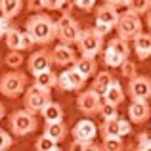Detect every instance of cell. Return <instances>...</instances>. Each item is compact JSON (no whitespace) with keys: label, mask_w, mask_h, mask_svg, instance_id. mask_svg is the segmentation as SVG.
<instances>
[{"label":"cell","mask_w":151,"mask_h":151,"mask_svg":"<svg viewBox=\"0 0 151 151\" xmlns=\"http://www.w3.org/2000/svg\"><path fill=\"white\" fill-rule=\"evenodd\" d=\"M151 119V105L147 100H132L128 105V121L134 124H142Z\"/></svg>","instance_id":"cell-14"},{"label":"cell","mask_w":151,"mask_h":151,"mask_svg":"<svg viewBox=\"0 0 151 151\" xmlns=\"http://www.w3.org/2000/svg\"><path fill=\"white\" fill-rule=\"evenodd\" d=\"M132 46H134V52L140 59H147L151 58V35L149 33H140L132 38Z\"/></svg>","instance_id":"cell-17"},{"label":"cell","mask_w":151,"mask_h":151,"mask_svg":"<svg viewBox=\"0 0 151 151\" xmlns=\"http://www.w3.org/2000/svg\"><path fill=\"white\" fill-rule=\"evenodd\" d=\"M113 82V75L109 71H100V73L94 75V82H92V88L96 90L98 94H103L107 90V86Z\"/></svg>","instance_id":"cell-24"},{"label":"cell","mask_w":151,"mask_h":151,"mask_svg":"<svg viewBox=\"0 0 151 151\" xmlns=\"http://www.w3.org/2000/svg\"><path fill=\"white\" fill-rule=\"evenodd\" d=\"M124 88H122V84L119 81H115L113 78V82H111L109 86H107V90L101 94V98H103V101H107V103H113V105H121L122 101H124Z\"/></svg>","instance_id":"cell-19"},{"label":"cell","mask_w":151,"mask_h":151,"mask_svg":"<svg viewBox=\"0 0 151 151\" xmlns=\"http://www.w3.org/2000/svg\"><path fill=\"white\" fill-rule=\"evenodd\" d=\"M52 67H54V58H52V52L46 48L33 52L29 55V59H27V69L33 75L40 73V71H48Z\"/></svg>","instance_id":"cell-13"},{"label":"cell","mask_w":151,"mask_h":151,"mask_svg":"<svg viewBox=\"0 0 151 151\" xmlns=\"http://www.w3.org/2000/svg\"><path fill=\"white\" fill-rule=\"evenodd\" d=\"M25 96H23V105H25V109H29L31 113H40L42 111V107L46 105L50 100H52V96H50V92L48 90H42V88H38V86H29V88H25Z\"/></svg>","instance_id":"cell-10"},{"label":"cell","mask_w":151,"mask_h":151,"mask_svg":"<svg viewBox=\"0 0 151 151\" xmlns=\"http://www.w3.org/2000/svg\"><path fill=\"white\" fill-rule=\"evenodd\" d=\"M21 10H23V0H0V14L10 19L17 17Z\"/></svg>","instance_id":"cell-23"},{"label":"cell","mask_w":151,"mask_h":151,"mask_svg":"<svg viewBox=\"0 0 151 151\" xmlns=\"http://www.w3.org/2000/svg\"><path fill=\"white\" fill-rule=\"evenodd\" d=\"M6 115V109H4V105H2V101H0V121H2V117Z\"/></svg>","instance_id":"cell-43"},{"label":"cell","mask_w":151,"mask_h":151,"mask_svg":"<svg viewBox=\"0 0 151 151\" xmlns=\"http://www.w3.org/2000/svg\"><path fill=\"white\" fill-rule=\"evenodd\" d=\"M37 44L33 38V35L29 33V31H25V33H21V52L23 50H33V46Z\"/></svg>","instance_id":"cell-34"},{"label":"cell","mask_w":151,"mask_h":151,"mask_svg":"<svg viewBox=\"0 0 151 151\" xmlns=\"http://www.w3.org/2000/svg\"><path fill=\"white\" fill-rule=\"evenodd\" d=\"M103 44H105V42H103V35L96 29V27L82 29L81 37H78V40H77L81 55H92V58H96V55L103 50Z\"/></svg>","instance_id":"cell-4"},{"label":"cell","mask_w":151,"mask_h":151,"mask_svg":"<svg viewBox=\"0 0 151 151\" xmlns=\"http://www.w3.org/2000/svg\"><path fill=\"white\" fill-rule=\"evenodd\" d=\"M52 58H54V65H58V67H69V65H73V63H75L77 54H75V50L71 48L69 44L61 42V44H58L54 50H52Z\"/></svg>","instance_id":"cell-16"},{"label":"cell","mask_w":151,"mask_h":151,"mask_svg":"<svg viewBox=\"0 0 151 151\" xmlns=\"http://www.w3.org/2000/svg\"><path fill=\"white\" fill-rule=\"evenodd\" d=\"M81 31V25L71 17V14H61V17L55 21V38H59V42L77 44Z\"/></svg>","instance_id":"cell-6"},{"label":"cell","mask_w":151,"mask_h":151,"mask_svg":"<svg viewBox=\"0 0 151 151\" xmlns=\"http://www.w3.org/2000/svg\"><path fill=\"white\" fill-rule=\"evenodd\" d=\"M73 67L84 78H90V77H94V75L98 73L96 58H92V55H81V58H77V59H75V63H73Z\"/></svg>","instance_id":"cell-18"},{"label":"cell","mask_w":151,"mask_h":151,"mask_svg":"<svg viewBox=\"0 0 151 151\" xmlns=\"http://www.w3.org/2000/svg\"><path fill=\"white\" fill-rule=\"evenodd\" d=\"M119 15L121 14H119L117 6L103 2L100 8H96V25L94 27L105 37V35H109L111 31L115 29V25H117V21H119Z\"/></svg>","instance_id":"cell-7"},{"label":"cell","mask_w":151,"mask_h":151,"mask_svg":"<svg viewBox=\"0 0 151 151\" xmlns=\"http://www.w3.org/2000/svg\"><path fill=\"white\" fill-rule=\"evenodd\" d=\"M12 23H10V17H6V15H0V40H2L4 37H6V33L12 29Z\"/></svg>","instance_id":"cell-37"},{"label":"cell","mask_w":151,"mask_h":151,"mask_svg":"<svg viewBox=\"0 0 151 151\" xmlns=\"http://www.w3.org/2000/svg\"><path fill=\"white\" fill-rule=\"evenodd\" d=\"M69 149H71V151H81V149H101V145H96V144H94V140H92V142L75 140L73 144L69 145Z\"/></svg>","instance_id":"cell-33"},{"label":"cell","mask_w":151,"mask_h":151,"mask_svg":"<svg viewBox=\"0 0 151 151\" xmlns=\"http://www.w3.org/2000/svg\"><path fill=\"white\" fill-rule=\"evenodd\" d=\"M25 88H27V75L21 71H10V73L2 75V78H0V92H2V96L10 98V100L21 96Z\"/></svg>","instance_id":"cell-5"},{"label":"cell","mask_w":151,"mask_h":151,"mask_svg":"<svg viewBox=\"0 0 151 151\" xmlns=\"http://www.w3.org/2000/svg\"><path fill=\"white\" fill-rule=\"evenodd\" d=\"M101 103H103L101 94H98L94 88L82 90L77 98V109L81 111L82 115H86V117H94V115L100 113Z\"/></svg>","instance_id":"cell-9"},{"label":"cell","mask_w":151,"mask_h":151,"mask_svg":"<svg viewBox=\"0 0 151 151\" xmlns=\"http://www.w3.org/2000/svg\"><path fill=\"white\" fill-rule=\"evenodd\" d=\"M126 10L132 12V14H147V12L151 10V0H126Z\"/></svg>","instance_id":"cell-26"},{"label":"cell","mask_w":151,"mask_h":151,"mask_svg":"<svg viewBox=\"0 0 151 151\" xmlns=\"http://www.w3.org/2000/svg\"><path fill=\"white\" fill-rule=\"evenodd\" d=\"M111 136H121V122H119V117H115V119H103L101 138H111Z\"/></svg>","instance_id":"cell-25"},{"label":"cell","mask_w":151,"mask_h":151,"mask_svg":"<svg viewBox=\"0 0 151 151\" xmlns=\"http://www.w3.org/2000/svg\"><path fill=\"white\" fill-rule=\"evenodd\" d=\"M35 149L37 151H58V142L52 140L50 136H46V134H42V136L37 138V142H35Z\"/></svg>","instance_id":"cell-28"},{"label":"cell","mask_w":151,"mask_h":151,"mask_svg":"<svg viewBox=\"0 0 151 151\" xmlns=\"http://www.w3.org/2000/svg\"><path fill=\"white\" fill-rule=\"evenodd\" d=\"M25 31L33 35L37 44H50L55 38V21L46 14H35L27 19Z\"/></svg>","instance_id":"cell-1"},{"label":"cell","mask_w":151,"mask_h":151,"mask_svg":"<svg viewBox=\"0 0 151 151\" xmlns=\"http://www.w3.org/2000/svg\"><path fill=\"white\" fill-rule=\"evenodd\" d=\"M119 122H121V136H128L132 132V122L130 121H124V119L119 117Z\"/></svg>","instance_id":"cell-40"},{"label":"cell","mask_w":151,"mask_h":151,"mask_svg":"<svg viewBox=\"0 0 151 151\" xmlns=\"http://www.w3.org/2000/svg\"><path fill=\"white\" fill-rule=\"evenodd\" d=\"M130 58V44L126 38L122 37H115L103 48V63L107 67H121V63L124 59Z\"/></svg>","instance_id":"cell-2"},{"label":"cell","mask_w":151,"mask_h":151,"mask_svg":"<svg viewBox=\"0 0 151 151\" xmlns=\"http://www.w3.org/2000/svg\"><path fill=\"white\" fill-rule=\"evenodd\" d=\"M142 27H144V25H142L140 15L126 10L124 14L119 15V21H117V25H115V29H117L119 37L126 38V40H132V38L142 31Z\"/></svg>","instance_id":"cell-8"},{"label":"cell","mask_w":151,"mask_h":151,"mask_svg":"<svg viewBox=\"0 0 151 151\" xmlns=\"http://www.w3.org/2000/svg\"><path fill=\"white\" fill-rule=\"evenodd\" d=\"M35 86H38V88L48 90V92H50L52 88L58 86V73H54L52 69L37 73V75H35Z\"/></svg>","instance_id":"cell-20"},{"label":"cell","mask_w":151,"mask_h":151,"mask_svg":"<svg viewBox=\"0 0 151 151\" xmlns=\"http://www.w3.org/2000/svg\"><path fill=\"white\" fill-rule=\"evenodd\" d=\"M86 78L71 65V69H65L63 73L58 75V88L65 90V92H77L84 86Z\"/></svg>","instance_id":"cell-12"},{"label":"cell","mask_w":151,"mask_h":151,"mask_svg":"<svg viewBox=\"0 0 151 151\" xmlns=\"http://www.w3.org/2000/svg\"><path fill=\"white\" fill-rule=\"evenodd\" d=\"M128 96L130 100H147L151 98V78L144 77V75H134L132 78H128Z\"/></svg>","instance_id":"cell-11"},{"label":"cell","mask_w":151,"mask_h":151,"mask_svg":"<svg viewBox=\"0 0 151 151\" xmlns=\"http://www.w3.org/2000/svg\"><path fill=\"white\" fill-rule=\"evenodd\" d=\"M27 8H29V12H42L44 10V4H42V0H27Z\"/></svg>","instance_id":"cell-39"},{"label":"cell","mask_w":151,"mask_h":151,"mask_svg":"<svg viewBox=\"0 0 151 151\" xmlns=\"http://www.w3.org/2000/svg\"><path fill=\"white\" fill-rule=\"evenodd\" d=\"M101 147L107 149V151H121L122 147H124V144H122L121 136H111V138H103Z\"/></svg>","instance_id":"cell-30"},{"label":"cell","mask_w":151,"mask_h":151,"mask_svg":"<svg viewBox=\"0 0 151 151\" xmlns=\"http://www.w3.org/2000/svg\"><path fill=\"white\" fill-rule=\"evenodd\" d=\"M4 40H6V46L10 50H19L21 52V31H17L15 27H12V29L6 33Z\"/></svg>","instance_id":"cell-27"},{"label":"cell","mask_w":151,"mask_h":151,"mask_svg":"<svg viewBox=\"0 0 151 151\" xmlns=\"http://www.w3.org/2000/svg\"><path fill=\"white\" fill-rule=\"evenodd\" d=\"M119 69H121V75L126 77V78H132L134 75H138V67H136V63H134L132 59H124Z\"/></svg>","instance_id":"cell-32"},{"label":"cell","mask_w":151,"mask_h":151,"mask_svg":"<svg viewBox=\"0 0 151 151\" xmlns=\"http://www.w3.org/2000/svg\"><path fill=\"white\" fill-rule=\"evenodd\" d=\"M4 61H6L8 67H12V69H17V67L23 65L25 58L21 55V52H19V50H10V54L4 58Z\"/></svg>","instance_id":"cell-29"},{"label":"cell","mask_w":151,"mask_h":151,"mask_svg":"<svg viewBox=\"0 0 151 151\" xmlns=\"http://www.w3.org/2000/svg\"><path fill=\"white\" fill-rule=\"evenodd\" d=\"M73 4L77 8H81L82 12H90V10H94V6H96V0H73Z\"/></svg>","instance_id":"cell-38"},{"label":"cell","mask_w":151,"mask_h":151,"mask_svg":"<svg viewBox=\"0 0 151 151\" xmlns=\"http://www.w3.org/2000/svg\"><path fill=\"white\" fill-rule=\"evenodd\" d=\"M71 134H73V138H75V140L92 142L94 138L98 136V126H96V122H94V121H90V119H82V121H78L77 124L73 126Z\"/></svg>","instance_id":"cell-15"},{"label":"cell","mask_w":151,"mask_h":151,"mask_svg":"<svg viewBox=\"0 0 151 151\" xmlns=\"http://www.w3.org/2000/svg\"><path fill=\"white\" fill-rule=\"evenodd\" d=\"M138 149H151V136L147 132H142L138 136Z\"/></svg>","instance_id":"cell-36"},{"label":"cell","mask_w":151,"mask_h":151,"mask_svg":"<svg viewBox=\"0 0 151 151\" xmlns=\"http://www.w3.org/2000/svg\"><path fill=\"white\" fill-rule=\"evenodd\" d=\"M42 119H44V122H58V121H63V107L59 105L58 101H48L44 107H42L40 111Z\"/></svg>","instance_id":"cell-21"},{"label":"cell","mask_w":151,"mask_h":151,"mask_svg":"<svg viewBox=\"0 0 151 151\" xmlns=\"http://www.w3.org/2000/svg\"><path fill=\"white\" fill-rule=\"evenodd\" d=\"M44 134H46V136H50L52 140H55L59 144V142H63V140H65V136H67V126H65V122H63V121L46 122Z\"/></svg>","instance_id":"cell-22"},{"label":"cell","mask_w":151,"mask_h":151,"mask_svg":"<svg viewBox=\"0 0 151 151\" xmlns=\"http://www.w3.org/2000/svg\"><path fill=\"white\" fill-rule=\"evenodd\" d=\"M98 115H101L103 119H115V117H119V105H113V103L103 101Z\"/></svg>","instance_id":"cell-31"},{"label":"cell","mask_w":151,"mask_h":151,"mask_svg":"<svg viewBox=\"0 0 151 151\" xmlns=\"http://www.w3.org/2000/svg\"><path fill=\"white\" fill-rule=\"evenodd\" d=\"M145 15H147V27L151 29V10H149V12H147V14H145Z\"/></svg>","instance_id":"cell-44"},{"label":"cell","mask_w":151,"mask_h":151,"mask_svg":"<svg viewBox=\"0 0 151 151\" xmlns=\"http://www.w3.org/2000/svg\"><path fill=\"white\" fill-rule=\"evenodd\" d=\"M103 2H107V4H113V6L121 8V6H124V4H126V0H103Z\"/></svg>","instance_id":"cell-42"},{"label":"cell","mask_w":151,"mask_h":151,"mask_svg":"<svg viewBox=\"0 0 151 151\" xmlns=\"http://www.w3.org/2000/svg\"><path fill=\"white\" fill-rule=\"evenodd\" d=\"M38 128V121L29 109H19L10 115V130L14 136H29Z\"/></svg>","instance_id":"cell-3"},{"label":"cell","mask_w":151,"mask_h":151,"mask_svg":"<svg viewBox=\"0 0 151 151\" xmlns=\"http://www.w3.org/2000/svg\"><path fill=\"white\" fill-rule=\"evenodd\" d=\"M12 145H14V138H12L4 128H0V151L12 147Z\"/></svg>","instance_id":"cell-35"},{"label":"cell","mask_w":151,"mask_h":151,"mask_svg":"<svg viewBox=\"0 0 151 151\" xmlns=\"http://www.w3.org/2000/svg\"><path fill=\"white\" fill-rule=\"evenodd\" d=\"M61 2H63V0H42V4H44V10H50V12L59 10Z\"/></svg>","instance_id":"cell-41"},{"label":"cell","mask_w":151,"mask_h":151,"mask_svg":"<svg viewBox=\"0 0 151 151\" xmlns=\"http://www.w3.org/2000/svg\"><path fill=\"white\" fill-rule=\"evenodd\" d=\"M149 100H151V98H149Z\"/></svg>","instance_id":"cell-45"}]
</instances>
